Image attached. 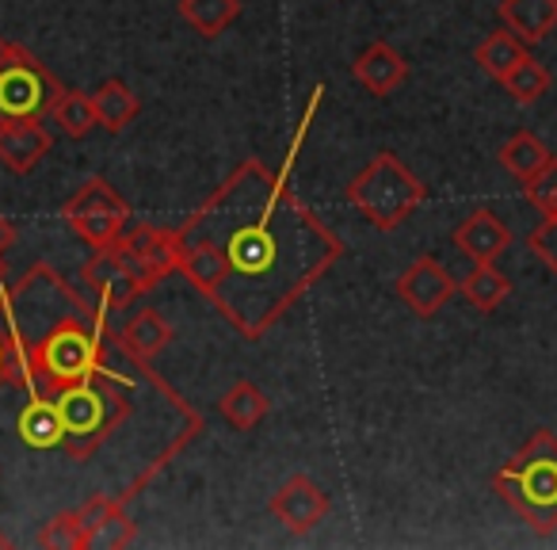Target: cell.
<instances>
[{"mask_svg":"<svg viewBox=\"0 0 557 550\" xmlns=\"http://www.w3.org/2000/svg\"><path fill=\"white\" fill-rule=\"evenodd\" d=\"M16 245V225H12V218L0 215V260H4V253Z\"/></svg>","mask_w":557,"mask_h":550,"instance_id":"31","label":"cell"},{"mask_svg":"<svg viewBox=\"0 0 557 550\" xmlns=\"http://www.w3.org/2000/svg\"><path fill=\"white\" fill-rule=\"evenodd\" d=\"M92 103H96V119H100V126L111 134L126 131L141 111L138 96H134L123 81H103V85L92 93Z\"/></svg>","mask_w":557,"mask_h":550,"instance_id":"21","label":"cell"},{"mask_svg":"<svg viewBox=\"0 0 557 550\" xmlns=\"http://www.w3.org/2000/svg\"><path fill=\"white\" fill-rule=\"evenodd\" d=\"M39 547L47 550H85V531H81V512H58L39 531Z\"/></svg>","mask_w":557,"mask_h":550,"instance_id":"26","label":"cell"},{"mask_svg":"<svg viewBox=\"0 0 557 550\" xmlns=\"http://www.w3.org/2000/svg\"><path fill=\"white\" fill-rule=\"evenodd\" d=\"M500 85L511 100L523 103V108H531V103H539L542 96L549 93V70L542 62H534V58H527V62H519L516 70L500 81Z\"/></svg>","mask_w":557,"mask_h":550,"instance_id":"25","label":"cell"},{"mask_svg":"<svg viewBox=\"0 0 557 550\" xmlns=\"http://www.w3.org/2000/svg\"><path fill=\"white\" fill-rule=\"evenodd\" d=\"M81 280L88 283V288L96 291V298H100L103 310H126V306L134 303L138 295H146L138 283V276L131 271V264H126V256L119 253V245L111 241V245L96 248L92 260L81 268Z\"/></svg>","mask_w":557,"mask_h":550,"instance_id":"10","label":"cell"},{"mask_svg":"<svg viewBox=\"0 0 557 550\" xmlns=\"http://www.w3.org/2000/svg\"><path fill=\"white\" fill-rule=\"evenodd\" d=\"M455 248L473 264H496L511 248V230L496 210L478 207L458 222Z\"/></svg>","mask_w":557,"mask_h":550,"instance_id":"12","label":"cell"},{"mask_svg":"<svg viewBox=\"0 0 557 550\" xmlns=\"http://www.w3.org/2000/svg\"><path fill=\"white\" fill-rule=\"evenodd\" d=\"M348 199L374 230H397L428 199V187L420 184V176L401 157L379 154L348 184Z\"/></svg>","mask_w":557,"mask_h":550,"instance_id":"5","label":"cell"},{"mask_svg":"<svg viewBox=\"0 0 557 550\" xmlns=\"http://www.w3.org/2000/svg\"><path fill=\"white\" fill-rule=\"evenodd\" d=\"M4 314L12 333V387L27 390V398L54 402L115 364L100 298L88 303L50 264H35L4 288Z\"/></svg>","mask_w":557,"mask_h":550,"instance_id":"2","label":"cell"},{"mask_svg":"<svg viewBox=\"0 0 557 550\" xmlns=\"http://www.w3.org/2000/svg\"><path fill=\"white\" fill-rule=\"evenodd\" d=\"M458 291H462V298L473 306V310L493 314L496 306L511 295V280L504 276L500 268H496V264H473L470 276H466V280H458Z\"/></svg>","mask_w":557,"mask_h":550,"instance_id":"19","label":"cell"},{"mask_svg":"<svg viewBox=\"0 0 557 550\" xmlns=\"http://www.w3.org/2000/svg\"><path fill=\"white\" fill-rule=\"evenodd\" d=\"M455 291H458V280L435 260V256H417V260L397 276V298H401L417 318H435V314L455 298Z\"/></svg>","mask_w":557,"mask_h":550,"instance_id":"9","label":"cell"},{"mask_svg":"<svg viewBox=\"0 0 557 550\" xmlns=\"http://www.w3.org/2000/svg\"><path fill=\"white\" fill-rule=\"evenodd\" d=\"M500 164L511 172V176L519 180V184H527V180L534 176V172H542V164L549 161V146L539 138V134H531V131H516L508 142L500 146Z\"/></svg>","mask_w":557,"mask_h":550,"instance_id":"22","label":"cell"},{"mask_svg":"<svg viewBox=\"0 0 557 550\" xmlns=\"http://www.w3.org/2000/svg\"><path fill=\"white\" fill-rule=\"evenodd\" d=\"M9 47H12V42L4 39V35H0V65H4V54H9Z\"/></svg>","mask_w":557,"mask_h":550,"instance_id":"32","label":"cell"},{"mask_svg":"<svg viewBox=\"0 0 557 550\" xmlns=\"http://www.w3.org/2000/svg\"><path fill=\"white\" fill-rule=\"evenodd\" d=\"M50 142L54 138L39 119H9L0 123V164L16 176H27L50 154Z\"/></svg>","mask_w":557,"mask_h":550,"instance_id":"13","label":"cell"},{"mask_svg":"<svg viewBox=\"0 0 557 550\" xmlns=\"http://www.w3.org/2000/svg\"><path fill=\"white\" fill-rule=\"evenodd\" d=\"M523 195L542 215H557V157H549V161L542 164V172H534V176L527 180Z\"/></svg>","mask_w":557,"mask_h":550,"instance_id":"27","label":"cell"},{"mask_svg":"<svg viewBox=\"0 0 557 550\" xmlns=\"http://www.w3.org/2000/svg\"><path fill=\"white\" fill-rule=\"evenodd\" d=\"M16 432H20V440L35 451H54V448L62 451V440H65V428H62L58 410L50 402H39V398H32V402L20 410Z\"/></svg>","mask_w":557,"mask_h":550,"instance_id":"17","label":"cell"},{"mask_svg":"<svg viewBox=\"0 0 557 550\" xmlns=\"http://www.w3.org/2000/svg\"><path fill=\"white\" fill-rule=\"evenodd\" d=\"M54 123L62 134H70V138H85L92 126H100V119H96V103L88 93H77V88H65L62 96H58L54 103Z\"/></svg>","mask_w":557,"mask_h":550,"instance_id":"24","label":"cell"},{"mask_svg":"<svg viewBox=\"0 0 557 550\" xmlns=\"http://www.w3.org/2000/svg\"><path fill=\"white\" fill-rule=\"evenodd\" d=\"M527 245H531V253L557 276V215L542 218V225H534L531 237H527Z\"/></svg>","mask_w":557,"mask_h":550,"instance_id":"29","label":"cell"},{"mask_svg":"<svg viewBox=\"0 0 557 550\" xmlns=\"http://www.w3.org/2000/svg\"><path fill=\"white\" fill-rule=\"evenodd\" d=\"M271 516L287 527L290 535H310L329 516V493L306 474H295L271 493Z\"/></svg>","mask_w":557,"mask_h":550,"instance_id":"11","label":"cell"},{"mask_svg":"<svg viewBox=\"0 0 557 550\" xmlns=\"http://www.w3.org/2000/svg\"><path fill=\"white\" fill-rule=\"evenodd\" d=\"M176 9L202 39H218L240 16V0H180Z\"/></svg>","mask_w":557,"mask_h":550,"instance_id":"23","label":"cell"},{"mask_svg":"<svg viewBox=\"0 0 557 550\" xmlns=\"http://www.w3.org/2000/svg\"><path fill=\"white\" fill-rule=\"evenodd\" d=\"M115 245L138 276L141 291L157 288L161 280H169L172 271H180V241L176 230H169V225H134Z\"/></svg>","mask_w":557,"mask_h":550,"instance_id":"8","label":"cell"},{"mask_svg":"<svg viewBox=\"0 0 557 550\" xmlns=\"http://www.w3.org/2000/svg\"><path fill=\"white\" fill-rule=\"evenodd\" d=\"M184 280L237 329L260 341L318 288L344 256V241L306 207L287 169L240 161L176 225Z\"/></svg>","mask_w":557,"mask_h":550,"instance_id":"1","label":"cell"},{"mask_svg":"<svg viewBox=\"0 0 557 550\" xmlns=\"http://www.w3.org/2000/svg\"><path fill=\"white\" fill-rule=\"evenodd\" d=\"M4 288H0V387H12V333H9V314H4Z\"/></svg>","mask_w":557,"mask_h":550,"instance_id":"30","label":"cell"},{"mask_svg":"<svg viewBox=\"0 0 557 550\" xmlns=\"http://www.w3.org/2000/svg\"><path fill=\"white\" fill-rule=\"evenodd\" d=\"M218 410H222V417L230 420V428H237V432H252V428L268 417V398H263V390L256 387V382L240 379L225 390L222 402H218Z\"/></svg>","mask_w":557,"mask_h":550,"instance_id":"20","label":"cell"},{"mask_svg":"<svg viewBox=\"0 0 557 550\" xmlns=\"http://www.w3.org/2000/svg\"><path fill=\"white\" fill-rule=\"evenodd\" d=\"M62 93L65 88L58 85L54 73L32 50L12 42L9 54H4V65H0V123L50 115Z\"/></svg>","mask_w":557,"mask_h":550,"instance_id":"6","label":"cell"},{"mask_svg":"<svg viewBox=\"0 0 557 550\" xmlns=\"http://www.w3.org/2000/svg\"><path fill=\"white\" fill-rule=\"evenodd\" d=\"M527 58H531L527 42L519 39V35H511L508 27H500V32L485 35V39L478 42V50H473V62H478L481 70H485L493 81H504L511 70H516L519 62H527Z\"/></svg>","mask_w":557,"mask_h":550,"instance_id":"18","label":"cell"},{"mask_svg":"<svg viewBox=\"0 0 557 550\" xmlns=\"http://www.w3.org/2000/svg\"><path fill=\"white\" fill-rule=\"evenodd\" d=\"M119 344H123L134 359H146V364H153V359L172 344V326L164 321L161 310H153V306H149V310H138L131 321H126Z\"/></svg>","mask_w":557,"mask_h":550,"instance_id":"16","label":"cell"},{"mask_svg":"<svg viewBox=\"0 0 557 550\" xmlns=\"http://www.w3.org/2000/svg\"><path fill=\"white\" fill-rule=\"evenodd\" d=\"M4 283H9V276H4V260H0V288H4Z\"/></svg>","mask_w":557,"mask_h":550,"instance_id":"33","label":"cell"},{"mask_svg":"<svg viewBox=\"0 0 557 550\" xmlns=\"http://www.w3.org/2000/svg\"><path fill=\"white\" fill-rule=\"evenodd\" d=\"M157 382V371L146 364V359H131L126 371H119V359L108 367V371L92 375V379L77 382L65 394H58L54 410L62 417L65 440L62 451L77 463L92 459L119 428L131 425L134 410H138V390Z\"/></svg>","mask_w":557,"mask_h":550,"instance_id":"3","label":"cell"},{"mask_svg":"<svg viewBox=\"0 0 557 550\" xmlns=\"http://www.w3.org/2000/svg\"><path fill=\"white\" fill-rule=\"evenodd\" d=\"M131 542H134V520L126 516L123 504L88 535V547H100V550H119V547H131Z\"/></svg>","mask_w":557,"mask_h":550,"instance_id":"28","label":"cell"},{"mask_svg":"<svg viewBox=\"0 0 557 550\" xmlns=\"http://www.w3.org/2000/svg\"><path fill=\"white\" fill-rule=\"evenodd\" d=\"M351 77L371 96H389L394 88H401L405 81H409V62H405L389 42H371V47L356 58V65H351Z\"/></svg>","mask_w":557,"mask_h":550,"instance_id":"14","label":"cell"},{"mask_svg":"<svg viewBox=\"0 0 557 550\" xmlns=\"http://www.w3.org/2000/svg\"><path fill=\"white\" fill-rule=\"evenodd\" d=\"M62 218L88 248H103L119 241L131 225V203L119 195V187L103 176H88L77 192L65 199Z\"/></svg>","mask_w":557,"mask_h":550,"instance_id":"7","label":"cell"},{"mask_svg":"<svg viewBox=\"0 0 557 550\" xmlns=\"http://www.w3.org/2000/svg\"><path fill=\"white\" fill-rule=\"evenodd\" d=\"M493 489L534 535L557 531V436L549 428L531 432V440L496 470Z\"/></svg>","mask_w":557,"mask_h":550,"instance_id":"4","label":"cell"},{"mask_svg":"<svg viewBox=\"0 0 557 550\" xmlns=\"http://www.w3.org/2000/svg\"><path fill=\"white\" fill-rule=\"evenodd\" d=\"M500 24L534 47L557 27V0H500Z\"/></svg>","mask_w":557,"mask_h":550,"instance_id":"15","label":"cell"}]
</instances>
